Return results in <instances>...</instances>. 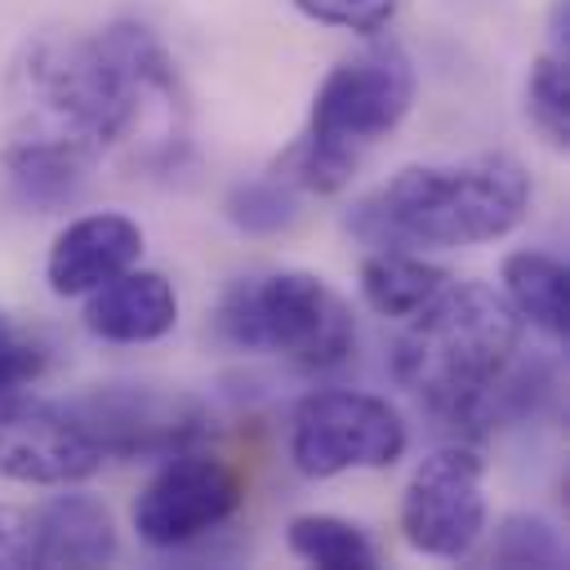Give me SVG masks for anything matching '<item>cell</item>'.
<instances>
[{
    "label": "cell",
    "mask_w": 570,
    "mask_h": 570,
    "mask_svg": "<svg viewBox=\"0 0 570 570\" xmlns=\"http://www.w3.org/2000/svg\"><path fill=\"white\" fill-rule=\"evenodd\" d=\"M13 138L53 142L98 160L138 134L151 116L178 129V71L160 40L138 22H111L98 36H45L27 45L9 80Z\"/></svg>",
    "instance_id": "1"
},
{
    "label": "cell",
    "mask_w": 570,
    "mask_h": 570,
    "mask_svg": "<svg viewBox=\"0 0 570 570\" xmlns=\"http://www.w3.org/2000/svg\"><path fill=\"white\" fill-rule=\"evenodd\" d=\"M530 209V174L512 156L405 165L347 214L352 236L379 249H459L508 236Z\"/></svg>",
    "instance_id": "2"
},
{
    "label": "cell",
    "mask_w": 570,
    "mask_h": 570,
    "mask_svg": "<svg viewBox=\"0 0 570 570\" xmlns=\"http://www.w3.org/2000/svg\"><path fill=\"white\" fill-rule=\"evenodd\" d=\"M392 347V374L441 423L463 428L476 392L517 356L521 316L490 285H441Z\"/></svg>",
    "instance_id": "3"
},
{
    "label": "cell",
    "mask_w": 570,
    "mask_h": 570,
    "mask_svg": "<svg viewBox=\"0 0 570 570\" xmlns=\"http://www.w3.org/2000/svg\"><path fill=\"white\" fill-rule=\"evenodd\" d=\"M414 102V67L405 49L379 45L347 62H338L316 98L307 138L289 151V178L307 191H338L361 151L379 138H387Z\"/></svg>",
    "instance_id": "4"
},
{
    "label": "cell",
    "mask_w": 570,
    "mask_h": 570,
    "mask_svg": "<svg viewBox=\"0 0 570 570\" xmlns=\"http://www.w3.org/2000/svg\"><path fill=\"white\" fill-rule=\"evenodd\" d=\"M218 334L240 352H272L298 370H334L356 347L347 303L298 267L240 276L218 303Z\"/></svg>",
    "instance_id": "5"
},
{
    "label": "cell",
    "mask_w": 570,
    "mask_h": 570,
    "mask_svg": "<svg viewBox=\"0 0 570 570\" xmlns=\"http://www.w3.org/2000/svg\"><path fill=\"white\" fill-rule=\"evenodd\" d=\"M405 423L383 396L330 387L298 401L289 428V459L303 476L325 481L338 472L392 468L405 454Z\"/></svg>",
    "instance_id": "6"
},
{
    "label": "cell",
    "mask_w": 570,
    "mask_h": 570,
    "mask_svg": "<svg viewBox=\"0 0 570 570\" xmlns=\"http://www.w3.org/2000/svg\"><path fill=\"white\" fill-rule=\"evenodd\" d=\"M71 410L102 459H169L209 436V414L196 396L147 383H102Z\"/></svg>",
    "instance_id": "7"
},
{
    "label": "cell",
    "mask_w": 570,
    "mask_h": 570,
    "mask_svg": "<svg viewBox=\"0 0 570 570\" xmlns=\"http://www.w3.org/2000/svg\"><path fill=\"white\" fill-rule=\"evenodd\" d=\"M240 499H245L240 472L227 459L191 445L169 454L165 468L142 485L134 503V530L142 543L174 552L218 530L240 508Z\"/></svg>",
    "instance_id": "8"
},
{
    "label": "cell",
    "mask_w": 570,
    "mask_h": 570,
    "mask_svg": "<svg viewBox=\"0 0 570 570\" xmlns=\"http://www.w3.org/2000/svg\"><path fill=\"white\" fill-rule=\"evenodd\" d=\"M485 463L463 450L445 445L432 450L401 494V530L405 543L423 557L459 561L476 548L485 530Z\"/></svg>",
    "instance_id": "9"
},
{
    "label": "cell",
    "mask_w": 570,
    "mask_h": 570,
    "mask_svg": "<svg viewBox=\"0 0 570 570\" xmlns=\"http://www.w3.org/2000/svg\"><path fill=\"white\" fill-rule=\"evenodd\" d=\"M102 468V450L76 410L36 401V396H0V476L27 485H71Z\"/></svg>",
    "instance_id": "10"
},
{
    "label": "cell",
    "mask_w": 570,
    "mask_h": 570,
    "mask_svg": "<svg viewBox=\"0 0 570 570\" xmlns=\"http://www.w3.org/2000/svg\"><path fill=\"white\" fill-rule=\"evenodd\" d=\"M142 254V227L125 214H85L76 223H67L49 249L45 276L49 289L62 298L89 294L98 285H107L111 276L129 272Z\"/></svg>",
    "instance_id": "11"
},
{
    "label": "cell",
    "mask_w": 570,
    "mask_h": 570,
    "mask_svg": "<svg viewBox=\"0 0 570 570\" xmlns=\"http://www.w3.org/2000/svg\"><path fill=\"white\" fill-rule=\"evenodd\" d=\"M85 325L107 343H156L178 325V294L160 272L129 267L89 289Z\"/></svg>",
    "instance_id": "12"
},
{
    "label": "cell",
    "mask_w": 570,
    "mask_h": 570,
    "mask_svg": "<svg viewBox=\"0 0 570 570\" xmlns=\"http://www.w3.org/2000/svg\"><path fill=\"white\" fill-rule=\"evenodd\" d=\"M31 521L36 566H107L116 557L111 512L94 494H58Z\"/></svg>",
    "instance_id": "13"
},
{
    "label": "cell",
    "mask_w": 570,
    "mask_h": 570,
    "mask_svg": "<svg viewBox=\"0 0 570 570\" xmlns=\"http://www.w3.org/2000/svg\"><path fill=\"white\" fill-rule=\"evenodd\" d=\"M89 169H94L89 156L53 147V142L9 138V147H4V178H9L13 200L27 209H40V214L71 205L85 191Z\"/></svg>",
    "instance_id": "14"
},
{
    "label": "cell",
    "mask_w": 570,
    "mask_h": 570,
    "mask_svg": "<svg viewBox=\"0 0 570 570\" xmlns=\"http://www.w3.org/2000/svg\"><path fill=\"white\" fill-rule=\"evenodd\" d=\"M557 396V365L548 356H512L468 405L459 432H490L539 419Z\"/></svg>",
    "instance_id": "15"
},
{
    "label": "cell",
    "mask_w": 570,
    "mask_h": 570,
    "mask_svg": "<svg viewBox=\"0 0 570 570\" xmlns=\"http://www.w3.org/2000/svg\"><path fill=\"white\" fill-rule=\"evenodd\" d=\"M503 289L508 307L543 330L548 338H566L570 330V276L566 263L548 249H517L503 258Z\"/></svg>",
    "instance_id": "16"
},
{
    "label": "cell",
    "mask_w": 570,
    "mask_h": 570,
    "mask_svg": "<svg viewBox=\"0 0 570 570\" xmlns=\"http://www.w3.org/2000/svg\"><path fill=\"white\" fill-rule=\"evenodd\" d=\"M445 285V272L414 258L410 249H379L361 263V294L379 316H414L436 289Z\"/></svg>",
    "instance_id": "17"
},
{
    "label": "cell",
    "mask_w": 570,
    "mask_h": 570,
    "mask_svg": "<svg viewBox=\"0 0 570 570\" xmlns=\"http://www.w3.org/2000/svg\"><path fill=\"white\" fill-rule=\"evenodd\" d=\"M289 548L294 557H303L307 566H321V570H370L379 566V552L370 543V534L343 517H330V512H303L289 521Z\"/></svg>",
    "instance_id": "18"
},
{
    "label": "cell",
    "mask_w": 570,
    "mask_h": 570,
    "mask_svg": "<svg viewBox=\"0 0 570 570\" xmlns=\"http://www.w3.org/2000/svg\"><path fill=\"white\" fill-rule=\"evenodd\" d=\"M227 218L249 232V236H276L285 227H294L298 218V196H294V178H249L236 183L227 196Z\"/></svg>",
    "instance_id": "19"
},
{
    "label": "cell",
    "mask_w": 570,
    "mask_h": 570,
    "mask_svg": "<svg viewBox=\"0 0 570 570\" xmlns=\"http://www.w3.org/2000/svg\"><path fill=\"white\" fill-rule=\"evenodd\" d=\"M490 557H494V566H508V570H525V566L561 570V566H566V543H561V534H557L543 517L512 512V517H503V525L494 530Z\"/></svg>",
    "instance_id": "20"
},
{
    "label": "cell",
    "mask_w": 570,
    "mask_h": 570,
    "mask_svg": "<svg viewBox=\"0 0 570 570\" xmlns=\"http://www.w3.org/2000/svg\"><path fill=\"white\" fill-rule=\"evenodd\" d=\"M525 111L548 142L566 147L570 138V71L561 53H539L525 76Z\"/></svg>",
    "instance_id": "21"
},
{
    "label": "cell",
    "mask_w": 570,
    "mask_h": 570,
    "mask_svg": "<svg viewBox=\"0 0 570 570\" xmlns=\"http://www.w3.org/2000/svg\"><path fill=\"white\" fill-rule=\"evenodd\" d=\"M45 365H49V343L31 325L0 312V396L36 383L45 374Z\"/></svg>",
    "instance_id": "22"
},
{
    "label": "cell",
    "mask_w": 570,
    "mask_h": 570,
    "mask_svg": "<svg viewBox=\"0 0 570 570\" xmlns=\"http://www.w3.org/2000/svg\"><path fill=\"white\" fill-rule=\"evenodd\" d=\"M298 13H307L312 22H325V27H343V31H383L392 18H396V4L401 0H294Z\"/></svg>",
    "instance_id": "23"
},
{
    "label": "cell",
    "mask_w": 570,
    "mask_h": 570,
    "mask_svg": "<svg viewBox=\"0 0 570 570\" xmlns=\"http://www.w3.org/2000/svg\"><path fill=\"white\" fill-rule=\"evenodd\" d=\"M0 566L18 570V566H36V521L22 508L0 503Z\"/></svg>",
    "instance_id": "24"
}]
</instances>
